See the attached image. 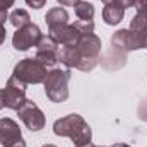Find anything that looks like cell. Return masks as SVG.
<instances>
[{
  "label": "cell",
  "instance_id": "obj_25",
  "mask_svg": "<svg viewBox=\"0 0 147 147\" xmlns=\"http://www.w3.org/2000/svg\"><path fill=\"white\" fill-rule=\"evenodd\" d=\"M5 34H7V31H5V28H3V26L0 24V45H2L3 41H5Z\"/></svg>",
  "mask_w": 147,
  "mask_h": 147
},
{
  "label": "cell",
  "instance_id": "obj_31",
  "mask_svg": "<svg viewBox=\"0 0 147 147\" xmlns=\"http://www.w3.org/2000/svg\"><path fill=\"white\" fill-rule=\"evenodd\" d=\"M146 48H147V41H146Z\"/></svg>",
  "mask_w": 147,
  "mask_h": 147
},
{
  "label": "cell",
  "instance_id": "obj_21",
  "mask_svg": "<svg viewBox=\"0 0 147 147\" xmlns=\"http://www.w3.org/2000/svg\"><path fill=\"white\" fill-rule=\"evenodd\" d=\"M26 3H28L31 9H41V7L46 3V0H26Z\"/></svg>",
  "mask_w": 147,
  "mask_h": 147
},
{
  "label": "cell",
  "instance_id": "obj_22",
  "mask_svg": "<svg viewBox=\"0 0 147 147\" xmlns=\"http://www.w3.org/2000/svg\"><path fill=\"white\" fill-rule=\"evenodd\" d=\"M60 5H69V7H75L80 0H57Z\"/></svg>",
  "mask_w": 147,
  "mask_h": 147
},
{
  "label": "cell",
  "instance_id": "obj_3",
  "mask_svg": "<svg viewBox=\"0 0 147 147\" xmlns=\"http://www.w3.org/2000/svg\"><path fill=\"white\" fill-rule=\"evenodd\" d=\"M12 75L17 77L19 80H22L24 84H41V82H45L48 70L36 58H24L14 67Z\"/></svg>",
  "mask_w": 147,
  "mask_h": 147
},
{
  "label": "cell",
  "instance_id": "obj_10",
  "mask_svg": "<svg viewBox=\"0 0 147 147\" xmlns=\"http://www.w3.org/2000/svg\"><path fill=\"white\" fill-rule=\"evenodd\" d=\"M58 43L57 39L50 34L41 36L39 43L36 45V60H39L46 69L48 67H55L58 62Z\"/></svg>",
  "mask_w": 147,
  "mask_h": 147
},
{
  "label": "cell",
  "instance_id": "obj_16",
  "mask_svg": "<svg viewBox=\"0 0 147 147\" xmlns=\"http://www.w3.org/2000/svg\"><path fill=\"white\" fill-rule=\"evenodd\" d=\"M45 21H46L48 28H55V26H60V24H69V14H67L65 9L55 7V9H50L46 12Z\"/></svg>",
  "mask_w": 147,
  "mask_h": 147
},
{
  "label": "cell",
  "instance_id": "obj_30",
  "mask_svg": "<svg viewBox=\"0 0 147 147\" xmlns=\"http://www.w3.org/2000/svg\"><path fill=\"white\" fill-rule=\"evenodd\" d=\"M103 2H105V3H108V2H110V0H103Z\"/></svg>",
  "mask_w": 147,
  "mask_h": 147
},
{
  "label": "cell",
  "instance_id": "obj_15",
  "mask_svg": "<svg viewBox=\"0 0 147 147\" xmlns=\"http://www.w3.org/2000/svg\"><path fill=\"white\" fill-rule=\"evenodd\" d=\"M125 17V9H121L120 5H115V3H106L105 9H103V21L108 24V26H116L123 21Z\"/></svg>",
  "mask_w": 147,
  "mask_h": 147
},
{
  "label": "cell",
  "instance_id": "obj_5",
  "mask_svg": "<svg viewBox=\"0 0 147 147\" xmlns=\"http://www.w3.org/2000/svg\"><path fill=\"white\" fill-rule=\"evenodd\" d=\"M26 86L22 80L17 77L10 75L7 80V86L3 87V99H5V108L9 110H19L26 103Z\"/></svg>",
  "mask_w": 147,
  "mask_h": 147
},
{
  "label": "cell",
  "instance_id": "obj_14",
  "mask_svg": "<svg viewBox=\"0 0 147 147\" xmlns=\"http://www.w3.org/2000/svg\"><path fill=\"white\" fill-rule=\"evenodd\" d=\"M125 60H127V53L120 48H115L111 46L110 50L103 55L101 58V65L106 69V70H118L125 65Z\"/></svg>",
  "mask_w": 147,
  "mask_h": 147
},
{
  "label": "cell",
  "instance_id": "obj_1",
  "mask_svg": "<svg viewBox=\"0 0 147 147\" xmlns=\"http://www.w3.org/2000/svg\"><path fill=\"white\" fill-rule=\"evenodd\" d=\"M53 132L55 135L58 137H69L74 142L75 147H84L87 144L92 142V132H91V127L87 125V121L77 115H67L60 120H57L53 123Z\"/></svg>",
  "mask_w": 147,
  "mask_h": 147
},
{
  "label": "cell",
  "instance_id": "obj_6",
  "mask_svg": "<svg viewBox=\"0 0 147 147\" xmlns=\"http://www.w3.org/2000/svg\"><path fill=\"white\" fill-rule=\"evenodd\" d=\"M41 29L38 28L36 24L29 22L28 26H22L19 28L14 36H12V46L17 50V51H26L33 46H36L41 39Z\"/></svg>",
  "mask_w": 147,
  "mask_h": 147
},
{
  "label": "cell",
  "instance_id": "obj_29",
  "mask_svg": "<svg viewBox=\"0 0 147 147\" xmlns=\"http://www.w3.org/2000/svg\"><path fill=\"white\" fill-rule=\"evenodd\" d=\"M84 147H98V146H94V144L91 142V144H87V146H84Z\"/></svg>",
  "mask_w": 147,
  "mask_h": 147
},
{
  "label": "cell",
  "instance_id": "obj_27",
  "mask_svg": "<svg viewBox=\"0 0 147 147\" xmlns=\"http://www.w3.org/2000/svg\"><path fill=\"white\" fill-rule=\"evenodd\" d=\"M111 147H130V146H127V144H115V146H111Z\"/></svg>",
  "mask_w": 147,
  "mask_h": 147
},
{
  "label": "cell",
  "instance_id": "obj_4",
  "mask_svg": "<svg viewBox=\"0 0 147 147\" xmlns=\"http://www.w3.org/2000/svg\"><path fill=\"white\" fill-rule=\"evenodd\" d=\"M58 62L63 63L67 69H79L82 72H91L98 62H91L82 57L77 46H60L58 48Z\"/></svg>",
  "mask_w": 147,
  "mask_h": 147
},
{
  "label": "cell",
  "instance_id": "obj_24",
  "mask_svg": "<svg viewBox=\"0 0 147 147\" xmlns=\"http://www.w3.org/2000/svg\"><path fill=\"white\" fill-rule=\"evenodd\" d=\"M9 19V14H7V10L5 9H0V24L3 26V22Z\"/></svg>",
  "mask_w": 147,
  "mask_h": 147
},
{
  "label": "cell",
  "instance_id": "obj_11",
  "mask_svg": "<svg viewBox=\"0 0 147 147\" xmlns=\"http://www.w3.org/2000/svg\"><path fill=\"white\" fill-rule=\"evenodd\" d=\"M48 33L62 46H75L79 43L80 36H82L74 24H60V26H55V28H48Z\"/></svg>",
  "mask_w": 147,
  "mask_h": 147
},
{
  "label": "cell",
  "instance_id": "obj_20",
  "mask_svg": "<svg viewBox=\"0 0 147 147\" xmlns=\"http://www.w3.org/2000/svg\"><path fill=\"white\" fill-rule=\"evenodd\" d=\"M111 3L115 5H120L121 9H130V7H135V0H110ZM108 2V3H110Z\"/></svg>",
  "mask_w": 147,
  "mask_h": 147
},
{
  "label": "cell",
  "instance_id": "obj_17",
  "mask_svg": "<svg viewBox=\"0 0 147 147\" xmlns=\"http://www.w3.org/2000/svg\"><path fill=\"white\" fill-rule=\"evenodd\" d=\"M75 16L79 17V21H92L94 17V5L87 0H80L75 5Z\"/></svg>",
  "mask_w": 147,
  "mask_h": 147
},
{
  "label": "cell",
  "instance_id": "obj_28",
  "mask_svg": "<svg viewBox=\"0 0 147 147\" xmlns=\"http://www.w3.org/2000/svg\"><path fill=\"white\" fill-rule=\"evenodd\" d=\"M43 147H57V146H53V144H45Z\"/></svg>",
  "mask_w": 147,
  "mask_h": 147
},
{
  "label": "cell",
  "instance_id": "obj_8",
  "mask_svg": "<svg viewBox=\"0 0 147 147\" xmlns=\"http://www.w3.org/2000/svg\"><path fill=\"white\" fill-rule=\"evenodd\" d=\"M147 38L140 36L137 33H132L130 29H120L111 36V46L123 50L125 53L128 51H135L140 48H146Z\"/></svg>",
  "mask_w": 147,
  "mask_h": 147
},
{
  "label": "cell",
  "instance_id": "obj_13",
  "mask_svg": "<svg viewBox=\"0 0 147 147\" xmlns=\"http://www.w3.org/2000/svg\"><path fill=\"white\" fill-rule=\"evenodd\" d=\"M135 16L130 21V31L147 38V0H135Z\"/></svg>",
  "mask_w": 147,
  "mask_h": 147
},
{
  "label": "cell",
  "instance_id": "obj_18",
  "mask_svg": "<svg viewBox=\"0 0 147 147\" xmlns=\"http://www.w3.org/2000/svg\"><path fill=\"white\" fill-rule=\"evenodd\" d=\"M9 21H10V24L14 26V28H22V26H28L29 22H31V16H29V12L28 10H24V9H16L10 16H9Z\"/></svg>",
  "mask_w": 147,
  "mask_h": 147
},
{
  "label": "cell",
  "instance_id": "obj_19",
  "mask_svg": "<svg viewBox=\"0 0 147 147\" xmlns=\"http://www.w3.org/2000/svg\"><path fill=\"white\" fill-rule=\"evenodd\" d=\"M74 26L77 28V31L80 34H92L94 33V22L92 21H77V22H74Z\"/></svg>",
  "mask_w": 147,
  "mask_h": 147
},
{
  "label": "cell",
  "instance_id": "obj_26",
  "mask_svg": "<svg viewBox=\"0 0 147 147\" xmlns=\"http://www.w3.org/2000/svg\"><path fill=\"white\" fill-rule=\"evenodd\" d=\"M5 108V99H3V89H0V110Z\"/></svg>",
  "mask_w": 147,
  "mask_h": 147
},
{
  "label": "cell",
  "instance_id": "obj_2",
  "mask_svg": "<svg viewBox=\"0 0 147 147\" xmlns=\"http://www.w3.org/2000/svg\"><path fill=\"white\" fill-rule=\"evenodd\" d=\"M69 69H51L45 79V94L53 103H63L69 99Z\"/></svg>",
  "mask_w": 147,
  "mask_h": 147
},
{
  "label": "cell",
  "instance_id": "obj_9",
  "mask_svg": "<svg viewBox=\"0 0 147 147\" xmlns=\"http://www.w3.org/2000/svg\"><path fill=\"white\" fill-rule=\"evenodd\" d=\"M0 146L2 147H28L19 125L12 118L0 120Z\"/></svg>",
  "mask_w": 147,
  "mask_h": 147
},
{
  "label": "cell",
  "instance_id": "obj_23",
  "mask_svg": "<svg viewBox=\"0 0 147 147\" xmlns=\"http://www.w3.org/2000/svg\"><path fill=\"white\" fill-rule=\"evenodd\" d=\"M14 2L16 0H0V9H5L7 10V9H10L14 5Z\"/></svg>",
  "mask_w": 147,
  "mask_h": 147
},
{
  "label": "cell",
  "instance_id": "obj_12",
  "mask_svg": "<svg viewBox=\"0 0 147 147\" xmlns=\"http://www.w3.org/2000/svg\"><path fill=\"white\" fill-rule=\"evenodd\" d=\"M75 46L79 48V51L82 53L84 58H87L91 62H98L99 60V53H101V46L103 45H101V39L94 33L92 34H82Z\"/></svg>",
  "mask_w": 147,
  "mask_h": 147
},
{
  "label": "cell",
  "instance_id": "obj_7",
  "mask_svg": "<svg viewBox=\"0 0 147 147\" xmlns=\"http://www.w3.org/2000/svg\"><path fill=\"white\" fill-rule=\"evenodd\" d=\"M17 115L31 132H39L46 125V118H45L43 111L36 106V103H33L29 99H26V103L17 110Z\"/></svg>",
  "mask_w": 147,
  "mask_h": 147
}]
</instances>
